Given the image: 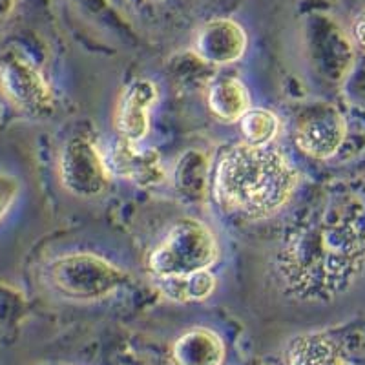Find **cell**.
I'll list each match as a JSON object with an SVG mask.
<instances>
[{
  "instance_id": "16",
  "label": "cell",
  "mask_w": 365,
  "mask_h": 365,
  "mask_svg": "<svg viewBox=\"0 0 365 365\" xmlns=\"http://www.w3.org/2000/svg\"><path fill=\"white\" fill-rule=\"evenodd\" d=\"M19 192H21V182L17 178L0 172V221L4 220L9 208L13 207L17 200Z\"/></svg>"
},
{
  "instance_id": "12",
  "label": "cell",
  "mask_w": 365,
  "mask_h": 365,
  "mask_svg": "<svg viewBox=\"0 0 365 365\" xmlns=\"http://www.w3.org/2000/svg\"><path fill=\"white\" fill-rule=\"evenodd\" d=\"M285 358L287 365H347L340 341L324 332L294 338L289 344Z\"/></svg>"
},
{
  "instance_id": "4",
  "label": "cell",
  "mask_w": 365,
  "mask_h": 365,
  "mask_svg": "<svg viewBox=\"0 0 365 365\" xmlns=\"http://www.w3.org/2000/svg\"><path fill=\"white\" fill-rule=\"evenodd\" d=\"M44 278L51 289L66 298L101 299L112 294L125 282V272L93 254H71L46 267Z\"/></svg>"
},
{
  "instance_id": "9",
  "label": "cell",
  "mask_w": 365,
  "mask_h": 365,
  "mask_svg": "<svg viewBox=\"0 0 365 365\" xmlns=\"http://www.w3.org/2000/svg\"><path fill=\"white\" fill-rule=\"evenodd\" d=\"M194 50L210 64L234 63L247 50L245 29L228 19L207 22L195 37Z\"/></svg>"
},
{
  "instance_id": "17",
  "label": "cell",
  "mask_w": 365,
  "mask_h": 365,
  "mask_svg": "<svg viewBox=\"0 0 365 365\" xmlns=\"http://www.w3.org/2000/svg\"><path fill=\"white\" fill-rule=\"evenodd\" d=\"M353 38L361 51L365 53V9H361L353 22Z\"/></svg>"
},
{
  "instance_id": "14",
  "label": "cell",
  "mask_w": 365,
  "mask_h": 365,
  "mask_svg": "<svg viewBox=\"0 0 365 365\" xmlns=\"http://www.w3.org/2000/svg\"><path fill=\"white\" fill-rule=\"evenodd\" d=\"M155 285L165 298L178 303L203 302L216 289V278L208 270L201 272L170 276V278H155Z\"/></svg>"
},
{
  "instance_id": "10",
  "label": "cell",
  "mask_w": 365,
  "mask_h": 365,
  "mask_svg": "<svg viewBox=\"0 0 365 365\" xmlns=\"http://www.w3.org/2000/svg\"><path fill=\"white\" fill-rule=\"evenodd\" d=\"M110 172L130 179L139 187H152L165 179L161 158L155 150H139L135 143L120 139L110 152V158L104 159Z\"/></svg>"
},
{
  "instance_id": "1",
  "label": "cell",
  "mask_w": 365,
  "mask_h": 365,
  "mask_svg": "<svg viewBox=\"0 0 365 365\" xmlns=\"http://www.w3.org/2000/svg\"><path fill=\"white\" fill-rule=\"evenodd\" d=\"M365 269V175L319 188L289 225L278 254L287 291L331 302Z\"/></svg>"
},
{
  "instance_id": "15",
  "label": "cell",
  "mask_w": 365,
  "mask_h": 365,
  "mask_svg": "<svg viewBox=\"0 0 365 365\" xmlns=\"http://www.w3.org/2000/svg\"><path fill=\"white\" fill-rule=\"evenodd\" d=\"M241 133L245 137V143L256 146H265L272 143L279 130L278 117L265 108L249 110L241 117Z\"/></svg>"
},
{
  "instance_id": "6",
  "label": "cell",
  "mask_w": 365,
  "mask_h": 365,
  "mask_svg": "<svg viewBox=\"0 0 365 365\" xmlns=\"http://www.w3.org/2000/svg\"><path fill=\"white\" fill-rule=\"evenodd\" d=\"M347 135V125L331 104H316L299 115L296 123V145L314 159H329L338 154Z\"/></svg>"
},
{
  "instance_id": "13",
  "label": "cell",
  "mask_w": 365,
  "mask_h": 365,
  "mask_svg": "<svg viewBox=\"0 0 365 365\" xmlns=\"http://www.w3.org/2000/svg\"><path fill=\"white\" fill-rule=\"evenodd\" d=\"M212 113L223 120H237L250 110V97L245 84L234 77L216 81L208 91Z\"/></svg>"
},
{
  "instance_id": "3",
  "label": "cell",
  "mask_w": 365,
  "mask_h": 365,
  "mask_svg": "<svg viewBox=\"0 0 365 365\" xmlns=\"http://www.w3.org/2000/svg\"><path fill=\"white\" fill-rule=\"evenodd\" d=\"M217 259V241L210 228L192 217L179 220L165 240L150 254L155 278L208 270Z\"/></svg>"
},
{
  "instance_id": "11",
  "label": "cell",
  "mask_w": 365,
  "mask_h": 365,
  "mask_svg": "<svg viewBox=\"0 0 365 365\" xmlns=\"http://www.w3.org/2000/svg\"><path fill=\"white\" fill-rule=\"evenodd\" d=\"M170 358L174 365H221L225 344L210 329L195 327L174 341Z\"/></svg>"
},
{
  "instance_id": "8",
  "label": "cell",
  "mask_w": 365,
  "mask_h": 365,
  "mask_svg": "<svg viewBox=\"0 0 365 365\" xmlns=\"http://www.w3.org/2000/svg\"><path fill=\"white\" fill-rule=\"evenodd\" d=\"M158 101V86L152 81H133L117 104L115 126L126 141L139 143L150 130V108Z\"/></svg>"
},
{
  "instance_id": "2",
  "label": "cell",
  "mask_w": 365,
  "mask_h": 365,
  "mask_svg": "<svg viewBox=\"0 0 365 365\" xmlns=\"http://www.w3.org/2000/svg\"><path fill=\"white\" fill-rule=\"evenodd\" d=\"M298 187V172L282 150L243 143L221 158L216 192L221 203L249 217L282 210Z\"/></svg>"
},
{
  "instance_id": "7",
  "label": "cell",
  "mask_w": 365,
  "mask_h": 365,
  "mask_svg": "<svg viewBox=\"0 0 365 365\" xmlns=\"http://www.w3.org/2000/svg\"><path fill=\"white\" fill-rule=\"evenodd\" d=\"M64 187L81 197H96L110 181V168L96 145L88 139H71L61 158Z\"/></svg>"
},
{
  "instance_id": "5",
  "label": "cell",
  "mask_w": 365,
  "mask_h": 365,
  "mask_svg": "<svg viewBox=\"0 0 365 365\" xmlns=\"http://www.w3.org/2000/svg\"><path fill=\"white\" fill-rule=\"evenodd\" d=\"M0 91L19 112L28 115H41L53 104V91L42 71L17 50L0 55Z\"/></svg>"
}]
</instances>
